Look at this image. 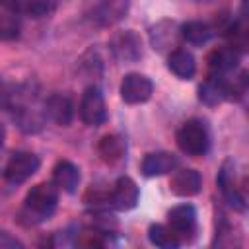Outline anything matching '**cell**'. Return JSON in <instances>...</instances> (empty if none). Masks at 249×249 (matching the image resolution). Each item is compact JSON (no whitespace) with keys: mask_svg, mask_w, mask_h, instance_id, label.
Listing matches in <instances>:
<instances>
[{"mask_svg":"<svg viewBox=\"0 0 249 249\" xmlns=\"http://www.w3.org/2000/svg\"><path fill=\"white\" fill-rule=\"evenodd\" d=\"M140 198V191L136 187V183L130 177H119L107 196V202H111V206H115L117 210H130L136 206Z\"/></svg>","mask_w":249,"mask_h":249,"instance_id":"8","label":"cell"},{"mask_svg":"<svg viewBox=\"0 0 249 249\" xmlns=\"http://www.w3.org/2000/svg\"><path fill=\"white\" fill-rule=\"evenodd\" d=\"M195 2H208V0H195Z\"/></svg>","mask_w":249,"mask_h":249,"instance_id":"26","label":"cell"},{"mask_svg":"<svg viewBox=\"0 0 249 249\" xmlns=\"http://www.w3.org/2000/svg\"><path fill=\"white\" fill-rule=\"evenodd\" d=\"M154 93V84L148 76L138 74V72H130L123 78L121 82V97L124 103L128 105H138V103H146Z\"/></svg>","mask_w":249,"mask_h":249,"instance_id":"4","label":"cell"},{"mask_svg":"<svg viewBox=\"0 0 249 249\" xmlns=\"http://www.w3.org/2000/svg\"><path fill=\"white\" fill-rule=\"evenodd\" d=\"M216 183L220 187V193L222 196L226 198V202L237 210V212H243L245 210V196L243 193L237 189L235 185V169H233V160H226L218 171V177H216Z\"/></svg>","mask_w":249,"mask_h":249,"instance_id":"6","label":"cell"},{"mask_svg":"<svg viewBox=\"0 0 249 249\" xmlns=\"http://www.w3.org/2000/svg\"><path fill=\"white\" fill-rule=\"evenodd\" d=\"M4 140H6V128H4V124L0 123V148H2V144H4Z\"/></svg>","mask_w":249,"mask_h":249,"instance_id":"25","label":"cell"},{"mask_svg":"<svg viewBox=\"0 0 249 249\" xmlns=\"http://www.w3.org/2000/svg\"><path fill=\"white\" fill-rule=\"evenodd\" d=\"M53 183L64 193H74L80 183V169L68 160H58L53 167Z\"/></svg>","mask_w":249,"mask_h":249,"instance_id":"14","label":"cell"},{"mask_svg":"<svg viewBox=\"0 0 249 249\" xmlns=\"http://www.w3.org/2000/svg\"><path fill=\"white\" fill-rule=\"evenodd\" d=\"M148 239L152 245L161 249H177L181 245V239L171 231V228H165L161 224H152L148 228Z\"/></svg>","mask_w":249,"mask_h":249,"instance_id":"20","label":"cell"},{"mask_svg":"<svg viewBox=\"0 0 249 249\" xmlns=\"http://www.w3.org/2000/svg\"><path fill=\"white\" fill-rule=\"evenodd\" d=\"M214 29L204 21H187L181 25V37L191 45H204L212 39Z\"/></svg>","mask_w":249,"mask_h":249,"instance_id":"19","label":"cell"},{"mask_svg":"<svg viewBox=\"0 0 249 249\" xmlns=\"http://www.w3.org/2000/svg\"><path fill=\"white\" fill-rule=\"evenodd\" d=\"M167 68L181 80H191L196 72V62H195V56L189 53V51H183V49H175L171 51L169 58H167Z\"/></svg>","mask_w":249,"mask_h":249,"instance_id":"15","label":"cell"},{"mask_svg":"<svg viewBox=\"0 0 249 249\" xmlns=\"http://www.w3.org/2000/svg\"><path fill=\"white\" fill-rule=\"evenodd\" d=\"M179 165V158L169 152H152L142 160V173L146 177H160L171 173Z\"/></svg>","mask_w":249,"mask_h":249,"instance_id":"11","label":"cell"},{"mask_svg":"<svg viewBox=\"0 0 249 249\" xmlns=\"http://www.w3.org/2000/svg\"><path fill=\"white\" fill-rule=\"evenodd\" d=\"M0 247H23V243L19 239H16L12 233L0 230Z\"/></svg>","mask_w":249,"mask_h":249,"instance_id":"23","label":"cell"},{"mask_svg":"<svg viewBox=\"0 0 249 249\" xmlns=\"http://www.w3.org/2000/svg\"><path fill=\"white\" fill-rule=\"evenodd\" d=\"M56 8V0H23V10L31 18H45L53 14Z\"/></svg>","mask_w":249,"mask_h":249,"instance_id":"22","label":"cell"},{"mask_svg":"<svg viewBox=\"0 0 249 249\" xmlns=\"http://www.w3.org/2000/svg\"><path fill=\"white\" fill-rule=\"evenodd\" d=\"M39 165H41L39 156L31 152H14L4 167V177L8 183L19 185V183H25L31 175H35Z\"/></svg>","mask_w":249,"mask_h":249,"instance_id":"3","label":"cell"},{"mask_svg":"<svg viewBox=\"0 0 249 249\" xmlns=\"http://www.w3.org/2000/svg\"><path fill=\"white\" fill-rule=\"evenodd\" d=\"M171 231L181 239L187 235H193L196 230V210L193 204H179L169 210L167 214Z\"/></svg>","mask_w":249,"mask_h":249,"instance_id":"9","label":"cell"},{"mask_svg":"<svg viewBox=\"0 0 249 249\" xmlns=\"http://www.w3.org/2000/svg\"><path fill=\"white\" fill-rule=\"evenodd\" d=\"M126 0H103L95 10H93V19L99 25H109L121 19L126 14Z\"/></svg>","mask_w":249,"mask_h":249,"instance_id":"17","label":"cell"},{"mask_svg":"<svg viewBox=\"0 0 249 249\" xmlns=\"http://www.w3.org/2000/svg\"><path fill=\"white\" fill-rule=\"evenodd\" d=\"M19 35V19L12 12H0V41H14Z\"/></svg>","mask_w":249,"mask_h":249,"instance_id":"21","label":"cell"},{"mask_svg":"<svg viewBox=\"0 0 249 249\" xmlns=\"http://www.w3.org/2000/svg\"><path fill=\"white\" fill-rule=\"evenodd\" d=\"M175 140H177L179 150L187 156H193V158L204 156L210 148L208 130H206L204 123L198 119H191V121L183 123L175 134Z\"/></svg>","mask_w":249,"mask_h":249,"instance_id":"2","label":"cell"},{"mask_svg":"<svg viewBox=\"0 0 249 249\" xmlns=\"http://www.w3.org/2000/svg\"><path fill=\"white\" fill-rule=\"evenodd\" d=\"M80 117L88 126H101L107 121V107L101 91L95 86H89L80 101Z\"/></svg>","mask_w":249,"mask_h":249,"instance_id":"5","label":"cell"},{"mask_svg":"<svg viewBox=\"0 0 249 249\" xmlns=\"http://www.w3.org/2000/svg\"><path fill=\"white\" fill-rule=\"evenodd\" d=\"M202 187V177L196 169H179L173 173L169 181V189L177 196H193L200 191Z\"/></svg>","mask_w":249,"mask_h":249,"instance_id":"12","label":"cell"},{"mask_svg":"<svg viewBox=\"0 0 249 249\" xmlns=\"http://www.w3.org/2000/svg\"><path fill=\"white\" fill-rule=\"evenodd\" d=\"M97 152L101 156L103 161L107 163H117L124 158L126 154V142L119 136V134H107L99 140L97 144Z\"/></svg>","mask_w":249,"mask_h":249,"instance_id":"16","label":"cell"},{"mask_svg":"<svg viewBox=\"0 0 249 249\" xmlns=\"http://www.w3.org/2000/svg\"><path fill=\"white\" fill-rule=\"evenodd\" d=\"M0 6L12 14H18L23 10V0H0Z\"/></svg>","mask_w":249,"mask_h":249,"instance_id":"24","label":"cell"},{"mask_svg":"<svg viewBox=\"0 0 249 249\" xmlns=\"http://www.w3.org/2000/svg\"><path fill=\"white\" fill-rule=\"evenodd\" d=\"M237 62H239V51L235 47H220L212 51L208 56V66L214 76H224L235 70Z\"/></svg>","mask_w":249,"mask_h":249,"instance_id":"13","label":"cell"},{"mask_svg":"<svg viewBox=\"0 0 249 249\" xmlns=\"http://www.w3.org/2000/svg\"><path fill=\"white\" fill-rule=\"evenodd\" d=\"M58 204V187L54 183H39L29 189L23 200V214L31 224L49 220Z\"/></svg>","mask_w":249,"mask_h":249,"instance_id":"1","label":"cell"},{"mask_svg":"<svg viewBox=\"0 0 249 249\" xmlns=\"http://www.w3.org/2000/svg\"><path fill=\"white\" fill-rule=\"evenodd\" d=\"M45 115L58 126H68L74 119V103L66 93H53L45 101Z\"/></svg>","mask_w":249,"mask_h":249,"instance_id":"10","label":"cell"},{"mask_svg":"<svg viewBox=\"0 0 249 249\" xmlns=\"http://www.w3.org/2000/svg\"><path fill=\"white\" fill-rule=\"evenodd\" d=\"M226 78L224 76H210L200 88H198V99L206 105H218L226 99Z\"/></svg>","mask_w":249,"mask_h":249,"instance_id":"18","label":"cell"},{"mask_svg":"<svg viewBox=\"0 0 249 249\" xmlns=\"http://www.w3.org/2000/svg\"><path fill=\"white\" fill-rule=\"evenodd\" d=\"M109 47H111L115 58L124 60V62H134L142 56V41L132 29H126V31L113 35Z\"/></svg>","mask_w":249,"mask_h":249,"instance_id":"7","label":"cell"}]
</instances>
